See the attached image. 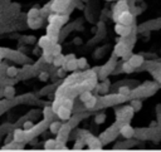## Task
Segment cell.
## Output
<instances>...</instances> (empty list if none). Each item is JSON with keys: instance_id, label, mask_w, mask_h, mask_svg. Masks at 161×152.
I'll use <instances>...</instances> for the list:
<instances>
[{"instance_id": "cell-17", "label": "cell", "mask_w": 161, "mask_h": 152, "mask_svg": "<svg viewBox=\"0 0 161 152\" xmlns=\"http://www.w3.org/2000/svg\"><path fill=\"white\" fill-rule=\"evenodd\" d=\"M61 104H62V106H64L66 108H68V109H72L73 101H72V99H69V98H66V99H63V101L61 102Z\"/></svg>"}, {"instance_id": "cell-16", "label": "cell", "mask_w": 161, "mask_h": 152, "mask_svg": "<svg viewBox=\"0 0 161 152\" xmlns=\"http://www.w3.org/2000/svg\"><path fill=\"white\" fill-rule=\"evenodd\" d=\"M50 53L53 54V55H57V54H61L62 53V47L59 45V44H57V43H54L52 45V48H50Z\"/></svg>"}, {"instance_id": "cell-2", "label": "cell", "mask_w": 161, "mask_h": 152, "mask_svg": "<svg viewBox=\"0 0 161 152\" xmlns=\"http://www.w3.org/2000/svg\"><path fill=\"white\" fill-rule=\"evenodd\" d=\"M56 113H57V116H58V117H59L61 119H64V121H67V119L71 118V109L66 108L64 106H62V104L57 108Z\"/></svg>"}, {"instance_id": "cell-27", "label": "cell", "mask_w": 161, "mask_h": 152, "mask_svg": "<svg viewBox=\"0 0 161 152\" xmlns=\"http://www.w3.org/2000/svg\"><path fill=\"white\" fill-rule=\"evenodd\" d=\"M103 119H105V116H98L97 118H96V121H97V122H102V121H103Z\"/></svg>"}, {"instance_id": "cell-1", "label": "cell", "mask_w": 161, "mask_h": 152, "mask_svg": "<svg viewBox=\"0 0 161 152\" xmlns=\"http://www.w3.org/2000/svg\"><path fill=\"white\" fill-rule=\"evenodd\" d=\"M133 20L132 14L128 12V10H123V12L119 13V18H117V23L123 24V25H131Z\"/></svg>"}, {"instance_id": "cell-23", "label": "cell", "mask_w": 161, "mask_h": 152, "mask_svg": "<svg viewBox=\"0 0 161 152\" xmlns=\"http://www.w3.org/2000/svg\"><path fill=\"white\" fill-rule=\"evenodd\" d=\"M133 69H135V68H133L131 64H130V63H128V62H126L125 63V64H123V71H125V72H127V73H130V72H132Z\"/></svg>"}, {"instance_id": "cell-11", "label": "cell", "mask_w": 161, "mask_h": 152, "mask_svg": "<svg viewBox=\"0 0 161 152\" xmlns=\"http://www.w3.org/2000/svg\"><path fill=\"white\" fill-rule=\"evenodd\" d=\"M115 53H116L117 55H120V57L125 55V53H126V47H125V44H123V43H119V44H117L116 48H115Z\"/></svg>"}, {"instance_id": "cell-21", "label": "cell", "mask_w": 161, "mask_h": 152, "mask_svg": "<svg viewBox=\"0 0 161 152\" xmlns=\"http://www.w3.org/2000/svg\"><path fill=\"white\" fill-rule=\"evenodd\" d=\"M52 113H54L53 112V109L52 108H49V107H47V108H44V117H45V121H48L50 117H52Z\"/></svg>"}, {"instance_id": "cell-6", "label": "cell", "mask_w": 161, "mask_h": 152, "mask_svg": "<svg viewBox=\"0 0 161 152\" xmlns=\"http://www.w3.org/2000/svg\"><path fill=\"white\" fill-rule=\"evenodd\" d=\"M128 63L133 67V68H136V67H140L142 63H143V58L141 55H138V54H133L130 57V59H128Z\"/></svg>"}, {"instance_id": "cell-12", "label": "cell", "mask_w": 161, "mask_h": 152, "mask_svg": "<svg viewBox=\"0 0 161 152\" xmlns=\"http://www.w3.org/2000/svg\"><path fill=\"white\" fill-rule=\"evenodd\" d=\"M57 146V140H47L44 143V148L45 150H56Z\"/></svg>"}, {"instance_id": "cell-9", "label": "cell", "mask_w": 161, "mask_h": 152, "mask_svg": "<svg viewBox=\"0 0 161 152\" xmlns=\"http://www.w3.org/2000/svg\"><path fill=\"white\" fill-rule=\"evenodd\" d=\"M28 24H29V28L38 29V28H40V25H42V19L39 17H37V18H28Z\"/></svg>"}, {"instance_id": "cell-13", "label": "cell", "mask_w": 161, "mask_h": 152, "mask_svg": "<svg viewBox=\"0 0 161 152\" xmlns=\"http://www.w3.org/2000/svg\"><path fill=\"white\" fill-rule=\"evenodd\" d=\"M7 76L9 78H14V77H17L18 76V69L15 67H8L7 68Z\"/></svg>"}, {"instance_id": "cell-19", "label": "cell", "mask_w": 161, "mask_h": 152, "mask_svg": "<svg viewBox=\"0 0 161 152\" xmlns=\"http://www.w3.org/2000/svg\"><path fill=\"white\" fill-rule=\"evenodd\" d=\"M39 14H40L39 10L33 8V9H30L28 12V18H37V17H39Z\"/></svg>"}, {"instance_id": "cell-7", "label": "cell", "mask_w": 161, "mask_h": 152, "mask_svg": "<svg viewBox=\"0 0 161 152\" xmlns=\"http://www.w3.org/2000/svg\"><path fill=\"white\" fill-rule=\"evenodd\" d=\"M25 135H26V133H25V131H24V129L18 128V129H15V131H14L13 138H14L15 142L20 143V142H23V141H25Z\"/></svg>"}, {"instance_id": "cell-10", "label": "cell", "mask_w": 161, "mask_h": 152, "mask_svg": "<svg viewBox=\"0 0 161 152\" xmlns=\"http://www.w3.org/2000/svg\"><path fill=\"white\" fill-rule=\"evenodd\" d=\"M64 62H66V58H64V55L61 53V54H57L54 55V58H53V64H54L56 67H63Z\"/></svg>"}, {"instance_id": "cell-15", "label": "cell", "mask_w": 161, "mask_h": 152, "mask_svg": "<svg viewBox=\"0 0 161 152\" xmlns=\"http://www.w3.org/2000/svg\"><path fill=\"white\" fill-rule=\"evenodd\" d=\"M96 102H97V99H96V97H91L88 101H86L84 102V107L87 108V109H91V108H93L94 107V104H96Z\"/></svg>"}, {"instance_id": "cell-28", "label": "cell", "mask_w": 161, "mask_h": 152, "mask_svg": "<svg viewBox=\"0 0 161 152\" xmlns=\"http://www.w3.org/2000/svg\"><path fill=\"white\" fill-rule=\"evenodd\" d=\"M58 76L63 77V76H64V71H63V69H62V71H58Z\"/></svg>"}, {"instance_id": "cell-4", "label": "cell", "mask_w": 161, "mask_h": 152, "mask_svg": "<svg viewBox=\"0 0 161 152\" xmlns=\"http://www.w3.org/2000/svg\"><path fill=\"white\" fill-rule=\"evenodd\" d=\"M115 31L119 35H121V36H126L131 31V27H130V25H123V24L117 23L115 25Z\"/></svg>"}, {"instance_id": "cell-14", "label": "cell", "mask_w": 161, "mask_h": 152, "mask_svg": "<svg viewBox=\"0 0 161 152\" xmlns=\"http://www.w3.org/2000/svg\"><path fill=\"white\" fill-rule=\"evenodd\" d=\"M61 123L59 122H52L49 124V129H50V132L52 133H58L59 132V129H61Z\"/></svg>"}, {"instance_id": "cell-18", "label": "cell", "mask_w": 161, "mask_h": 152, "mask_svg": "<svg viewBox=\"0 0 161 152\" xmlns=\"http://www.w3.org/2000/svg\"><path fill=\"white\" fill-rule=\"evenodd\" d=\"M92 97V94H91V92H88V91H86V92H83V93H80V96H79V99L82 101L83 103L86 102V101H88V99Z\"/></svg>"}, {"instance_id": "cell-5", "label": "cell", "mask_w": 161, "mask_h": 152, "mask_svg": "<svg viewBox=\"0 0 161 152\" xmlns=\"http://www.w3.org/2000/svg\"><path fill=\"white\" fill-rule=\"evenodd\" d=\"M120 132H121V135L123 136V137H126V138H131L132 136L135 135V131H133V128L130 124H123L121 127V129H120Z\"/></svg>"}, {"instance_id": "cell-20", "label": "cell", "mask_w": 161, "mask_h": 152, "mask_svg": "<svg viewBox=\"0 0 161 152\" xmlns=\"http://www.w3.org/2000/svg\"><path fill=\"white\" fill-rule=\"evenodd\" d=\"M117 10H121V12H123V10H127V7H126V1H119L115 8V12H117Z\"/></svg>"}, {"instance_id": "cell-25", "label": "cell", "mask_w": 161, "mask_h": 152, "mask_svg": "<svg viewBox=\"0 0 161 152\" xmlns=\"http://www.w3.org/2000/svg\"><path fill=\"white\" fill-rule=\"evenodd\" d=\"M33 122L31 121H25L24 122V124H23V127H24V131H28V129H30L31 127H33Z\"/></svg>"}, {"instance_id": "cell-26", "label": "cell", "mask_w": 161, "mask_h": 152, "mask_svg": "<svg viewBox=\"0 0 161 152\" xmlns=\"http://www.w3.org/2000/svg\"><path fill=\"white\" fill-rule=\"evenodd\" d=\"M48 78H49V74H48L47 72H42L40 74H39V79H40V81H43V82L47 81Z\"/></svg>"}, {"instance_id": "cell-24", "label": "cell", "mask_w": 161, "mask_h": 152, "mask_svg": "<svg viewBox=\"0 0 161 152\" xmlns=\"http://www.w3.org/2000/svg\"><path fill=\"white\" fill-rule=\"evenodd\" d=\"M77 65H78V68H84L86 65H87V60H86L84 58L77 59Z\"/></svg>"}, {"instance_id": "cell-30", "label": "cell", "mask_w": 161, "mask_h": 152, "mask_svg": "<svg viewBox=\"0 0 161 152\" xmlns=\"http://www.w3.org/2000/svg\"><path fill=\"white\" fill-rule=\"evenodd\" d=\"M108 1H110V0H108Z\"/></svg>"}, {"instance_id": "cell-22", "label": "cell", "mask_w": 161, "mask_h": 152, "mask_svg": "<svg viewBox=\"0 0 161 152\" xmlns=\"http://www.w3.org/2000/svg\"><path fill=\"white\" fill-rule=\"evenodd\" d=\"M119 93H121V94H123V96H128L130 94V88L128 87H121L120 89H119Z\"/></svg>"}, {"instance_id": "cell-8", "label": "cell", "mask_w": 161, "mask_h": 152, "mask_svg": "<svg viewBox=\"0 0 161 152\" xmlns=\"http://www.w3.org/2000/svg\"><path fill=\"white\" fill-rule=\"evenodd\" d=\"M3 96L8 99H13L15 97V88L13 86H7L3 88Z\"/></svg>"}, {"instance_id": "cell-29", "label": "cell", "mask_w": 161, "mask_h": 152, "mask_svg": "<svg viewBox=\"0 0 161 152\" xmlns=\"http://www.w3.org/2000/svg\"><path fill=\"white\" fill-rule=\"evenodd\" d=\"M1 96H3V88L0 89V97H1Z\"/></svg>"}, {"instance_id": "cell-3", "label": "cell", "mask_w": 161, "mask_h": 152, "mask_svg": "<svg viewBox=\"0 0 161 152\" xmlns=\"http://www.w3.org/2000/svg\"><path fill=\"white\" fill-rule=\"evenodd\" d=\"M38 44H39V47H40L43 50H49L50 52L52 45L54 44V43H52V40H50V38L48 35H44V36H42V38L39 39Z\"/></svg>"}]
</instances>
